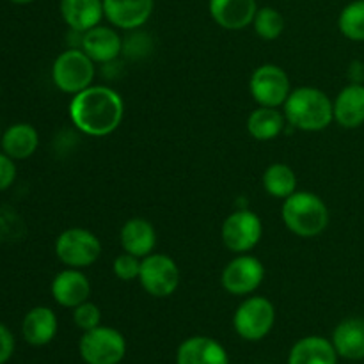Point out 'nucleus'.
<instances>
[{
  "label": "nucleus",
  "instance_id": "7c9ffc66",
  "mask_svg": "<svg viewBox=\"0 0 364 364\" xmlns=\"http://www.w3.org/2000/svg\"><path fill=\"white\" fill-rule=\"evenodd\" d=\"M14 354V336L4 323H0V364H6Z\"/></svg>",
  "mask_w": 364,
  "mask_h": 364
},
{
  "label": "nucleus",
  "instance_id": "2f4dec72",
  "mask_svg": "<svg viewBox=\"0 0 364 364\" xmlns=\"http://www.w3.org/2000/svg\"><path fill=\"white\" fill-rule=\"evenodd\" d=\"M9 2L18 4V6H27V4H32L34 0H9Z\"/></svg>",
  "mask_w": 364,
  "mask_h": 364
},
{
  "label": "nucleus",
  "instance_id": "cd10ccee",
  "mask_svg": "<svg viewBox=\"0 0 364 364\" xmlns=\"http://www.w3.org/2000/svg\"><path fill=\"white\" fill-rule=\"evenodd\" d=\"M141 263L142 258L130 255V252H123L114 259V274L121 281H135L139 279V274H141Z\"/></svg>",
  "mask_w": 364,
  "mask_h": 364
},
{
  "label": "nucleus",
  "instance_id": "f8f14e48",
  "mask_svg": "<svg viewBox=\"0 0 364 364\" xmlns=\"http://www.w3.org/2000/svg\"><path fill=\"white\" fill-rule=\"evenodd\" d=\"M155 0H103L105 18L117 28L137 31L151 18Z\"/></svg>",
  "mask_w": 364,
  "mask_h": 364
},
{
  "label": "nucleus",
  "instance_id": "1a4fd4ad",
  "mask_svg": "<svg viewBox=\"0 0 364 364\" xmlns=\"http://www.w3.org/2000/svg\"><path fill=\"white\" fill-rule=\"evenodd\" d=\"M249 91L259 107L279 109L290 96V78L277 64H263L256 68L249 82Z\"/></svg>",
  "mask_w": 364,
  "mask_h": 364
},
{
  "label": "nucleus",
  "instance_id": "6e6552de",
  "mask_svg": "<svg viewBox=\"0 0 364 364\" xmlns=\"http://www.w3.org/2000/svg\"><path fill=\"white\" fill-rule=\"evenodd\" d=\"M139 281L151 297H169L180 287V269L169 256L151 252L142 258Z\"/></svg>",
  "mask_w": 364,
  "mask_h": 364
},
{
  "label": "nucleus",
  "instance_id": "f3484780",
  "mask_svg": "<svg viewBox=\"0 0 364 364\" xmlns=\"http://www.w3.org/2000/svg\"><path fill=\"white\" fill-rule=\"evenodd\" d=\"M176 364H230V359L219 341L206 336H194L180 345Z\"/></svg>",
  "mask_w": 364,
  "mask_h": 364
},
{
  "label": "nucleus",
  "instance_id": "393cba45",
  "mask_svg": "<svg viewBox=\"0 0 364 364\" xmlns=\"http://www.w3.org/2000/svg\"><path fill=\"white\" fill-rule=\"evenodd\" d=\"M263 187L272 198L287 199L297 192V174L287 164H272L263 173Z\"/></svg>",
  "mask_w": 364,
  "mask_h": 364
},
{
  "label": "nucleus",
  "instance_id": "9b49d317",
  "mask_svg": "<svg viewBox=\"0 0 364 364\" xmlns=\"http://www.w3.org/2000/svg\"><path fill=\"white\" fill-rule=\"evenodd\" d=\"M265 277V267L251 255H240L226 265L220 276L224 290L231 295H249L259 288Z\"/></svg>",
  "mask_w": 364,
  "mask_h": 364
},
{
  "label": "nucleus",
  "instance_id": "aec40b11",
  "mask_svg": "<svg viewBox=\"0 0 364 364\" xmlns=\"http://www.w3.org/2000/svg\"><path fill=\"white\" fill-rule=\"evenodd\" d=\"M21 334H23V340L32 347L48 345L57 334L55 313L46 306L32 308L25 315L23 323H21Z\"/></svg>",
  "mask_w": 364,
  "mask_h": 364
},
{
  "label": "nucleus",
  "instance_id": "4468645a",
  "mask_svg": "<svg viewBox=\"0 0 364 364\" xmlns=\"http://www.w3.org/2000/svg\"><path fill=\"white\" fill-rule=\"evenodd\" d=\"M91 295V283L80 269H66L52 281V297L63 308L75 309Z\"/></svg>",
  "mask_w": 364,
  "mask_h": 364
},
{
  "label": "nucleus",
  "instance_id": "a878e982",
  "mask_svg": "<svg viewBox=\"0 0 364 364\" xmlns=\"http://www.w3.org/2000/svg\"><path fill=\"white\" fill-rule=\"evenodd\" d=\"M338 27L341 34L350 41H364V0H354L341 9Z\"/></svg>",
  "mask_w": 364,
  "mask_h": 364
},
{
  "label": "nucleus",
  "instance_id": "5701e85b",
  "mask_svg": "<svg viewBox=\"0 0 364 364\" xmlns=\"http://www.w3.org/2000/svg\"><path fill=\"white\" fill-rule=\"evenodd\" d=\"M333 345L338 355L350 361L364 359V318H347L334 329Z\"/></svg>",
  "mask_w": 364,
  "mask_h": 364
},
{
  "label": "nucleus",
  "instance_id": "b1692460",
  "mask_svg": "<svg viewBox=\"0 0 364 364\" xmlns=\"http://www.w3.org/2000/svg\"><path fill=\"white\" fill-rule=\"evenodd\" d=\"M287 117L276 107H258L247 117V130L256 141H272L284 130Z\"/></svg>",
  "mask_w": 364,
  "mask_h": 364
},
{
  "label": "nucleus",
  "instance_id": "ddd939ff",
  "mask_svg": "<svg viewBox=\"0 0 364 364\" xmlns=\"http://www.w3.org/2000/svg\"><path fill=\"white\" fill-rule=\"evenodd\" d=\"M208 9L219 27L242 31L252 25L259 7L256 0H210Z\"/></svg>",
  "mask_w": 364,
  "mask_h": 364
},
{
  "label": "nucleus",
  "instance_id": "0eeeda50",
  "mask_svg": "<svg viewBox=\"0 0 364 364\" xmlns=\"http://www.w3.org/2000/svg\"><path fill=\"white\" fill-rule=\"evenodd\" d=\"M78 350L87 364H117L127 354V341L119 331L98 326L96 329L85 331Z\"/></svg>",
  "mask_w": 364,
  "mask_h": 364
},
{
  "label": "nucleus",
  "instance_id": "423d86ee",
  "mask_svg": "<svg viewBox=\"0 0 364 364\" xmlns=\"http://www.w3.org/2000/svg\"><path fill=\"white\" fill-rule=\"evenodd\" d=\"M276 322L274 304L265 297H249L237 308L233 327L240 338L247 341L263 340L272 331Z\"/></svg>",
  "mask_w": 364,
  "mask_h": 364
},
{
  "label": "nucleus",
  "instance_id": "9d476101",
  "mask_svg": "<svg viewBox=\"0 0 364 364\" xmlns=\"http://www.w3.org/2000/svg\"><path fill=\"white\" fill-rule=\"evenodd\" d=\"M263 235L262 219L255 212L247 208H240L231 213L223 224L220 237H223L224 245L230 251L249 252L259 244Z\"/></svg>",
  "mask_w": 364,
  "mask_h": 364
},
{
  "label": "nucleus",
  "instance_id": "2eb2a0df",
  "mask_svg": "<svg viewBox=\"0 0 364 364\" xmlns=\"http://www.w3.org/2000/svg\"><path fill=\"white\" fill-rule=\"evenodd\" d=\"M82 50L95 63H114L119 57V53L123 52V39L119 38V34L112 27L96 25L91 31L82 34Z\"/></svg>",
  "mask_w": 364,
  "mask_h": 364
},
{
  "label": "nucleus",
  "instance_id": "a211bd4d",
  "mask_svg": "<svg viewBox=\"0 0 364 364\" xmlns=\"http://www.w3.org/2000/svg\"><path fill=\"white\" fill-rule=\"evenodd\" d=\"M334 121L340 127L359 128L364 124V85L363 84H348L340 91L336 100L333 102Z\"/></svg>",
  "mask_w": 364,
  "mask_h": 364
},
{
  "label": "nucleus",
  "instance_id": "4be33fe9",
  "mask_svg": "<svg viewBox=\"0 0 364 364\" xmlns=\"http://www.w3.org/2000/svg\"><path fill=\"white\" fill-rule=\"evenodd\" d=\"M288 364H338V352L333 341L308 336L294 345Z\"/></svg>",
  "mask_w": 364,
  "mask_h": 364
},
{
  "label": "nucleus",
  "instance_id": "f03ea898",
  "mask_svg": "<svg viewBox=\"0 0 364 364\" xmlns=\"http://www.w3.org/2000/svg\"><path fill=\"white\" fill-rule=\"evenodd\" d=\"M287 123L302 132L326 130L334 121L333 102L316 87H299L284 102Z\"/></svg>",
  "mask_w": 364,
  "mask_h": 364
},
{
  "label": "nucleus",
  "instance_id": "20e7f679",
  "mask_svg": "<svg viewBox=\"0 0 364 364\" xmlns=\"http://www.w3.org/2000/svg\"><path fill=\"white\" fill-rule=\"evenodd\" d=\"M95 60L82 48H68L59 53L52 66V80L66 95H77L91 87L95 80Z\"/></svg>",
  "mask_w": 364,
  "mask_h": 364
},
{
  "label": "nucleus",
  "instance_id": "412c9836",
  "mask_svg": "<svg viewBox=\"0 0 364 364\" xmlns=\"http://www.w3.org/2000/svg\"><path fill=\"white\" fill-rule=\"evenodd\" d=\"M2 151L13 160H27L39 146V134L32 124L14 123L0 137Z\"/></svg>",
  "mask_w": 364,
  "mask_h": 364
},
{
  "label": "nucleus",
  "instance_id": "c756f323",
  "mask_svg": "<svg viewBox=\"0 0 364 364\" xmlns=\"http://www.w3.org/2000/svg\"><path fill=\"white\" fill-rule=\"evenodd\" d=\"M16 180V164L11 156L0 151V192L7 191Z\"/></svg>",
  "mask_w": 364,
  "mask_h": 364
},
{
  "label": "nucleus",
  "instance_id": "c85d7f7f",
  "mask_svg": "<svg viewBox=\"0 0 364 364\" xmlns=\"http://www.w3.org/2000/svg\"><path fill=\"white\" fill-rule=\"evenodd\" d=\"M73 320L75 323H77L78 329H96V327L100 326V320H102V311H100V308L96 304L85 301L73 309Z\"/></svg>",
  "mask_w": 364,
  "mask_h": 364
},
{
  "label": "nucleus",
  "instance_id": "bb28decb",
  "mask_svg": "<svg viewBox=\"0 0 364 364\" xmlns=\"http://www.w3.org/2000/svg\"><path fill=\"white\" fill-rule=\"evenodd\" d=\"M252 25H255V31L259 38L265 39V41H274L283 34L284 18L276 7H259Z\"/></svg>",
  "mask_w": 364,
  "mask_h": 364
},
{
  "label": "nucleus",
  "instance_id": "6ab92c4d",
  "mask_svg": "<svg viewBox=\"0 0 364 364\" xmlns=\"http://www.w3.org/2000/svg\"><path fill=\"white\" fill-rule=\"evenodd\" d=\"M121 247L124 252L146 258L153 252L156 245V231L149 220L135 217V219L127 220L121 228L119 233Z\"/></svg>",
  "mask_w": 364,
  "mask_h": 364
},
{
  "label": "nucleus",
  "instance_id": "7ed1b4c3",
  "mask_svg": "<svg viewBox=\"0 0 364 364\" xmlns=\"http://www.w3.org/2000/svg\"><path fill=\"white\" fill-rule=\"evenodd\" d=\"M283 220L297 237H318L329 226V208L320 196L297 191L284 199Z\"/></svg>",
  "mask_w": 364,
  "mask_h": 364
},
{
  "label": "nucleus",
  "instance_id": "dca6fc26",
  "mask_svg": "<svg viewBox=\"0 0 364 364\" xmlns=\"http://www.w3.org/2000/svg\"><path fill=\"white\" fill-rule=\"evenodd\" d=\"M60 16L75 32H87L105 18L103 0H60Z\"/></svg>",
  "mask_w": 364,
  "mask_h": 364
},
{
  "label": "nucleus",
  "instance_id": "f257e3e1",
  "mask_svg": "<svg viewBox=\"0 0 364 364\" xmlns=\"http://www.w3.org/2000/svg\"><path fill=\"white\" fill-rule=\"evenodd\" d=\"M123 116V98L107 85H91L73 95L70 102L71 123L91 137H105L116 132Z\"/></svg>",
  "mask_w": 364,
  "mask_h": 364
},
{
  "label": "nucleus",
  "instance_id": "39448f33",
  "mask_svg": "<svg viewBox=\"0 0 364 364\" xmlns=\"http://www.w3.org/2000/svg\"><path fill=\"white\" fill-rule=\"evenodd\" d=\"M55 255L66 267L85 269L98 262L102 255V242L92 231L84 228H70L55 240Z\"/></svg>",
  "mask_w": 364,
  "mask_h": 364
}]
</instances>
